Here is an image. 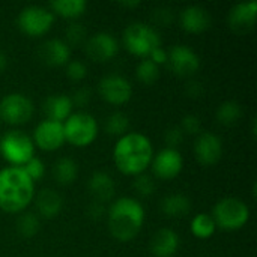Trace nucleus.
Here are the masks:
<instances>
[{
    "label": "nucleus",
    "instance_id": "obj_1",
    "mask_svg": "<svg viewBox=\"0 0 257 257\" xmlns=\"http://www.w3.org/2000/svg\"><path fill=\"white\" fill-rule=\"evenodd\" d=\"M154 158V148L142 133H126L119 137L113 149V160L117 170L126 176L145 173Z\"/></svg>",
    "mask_w": 257,
    "mask_h": 257
},
{
    "label": "nucleus",
    "instance_id": "obj_2",
    "mask_svg": "<svg viewBox=\"0 0 257 257\" xmlns=\"http://www.w3.org/2000/svg\"><path fill=\"white\" fill-rule=\"evenodd\" d=\"M107 224L114 239L130 242L143 229L145 208L137 199L120 197L107 208Z\"/></svg>",
    "mask_w": 257,
    "mask_h": 257
},
{
    "label": "nucleus",
    "instance_id": "obj_3",
    "mask_svg": "<svg viewBox=\"0 0 257 257\" xmlns=\"http://www.w3.org/2000/svg\"><path fill=\"white\" fill-rule=\"evenodd\" d=\"M35 197V182L23 167L8 166L0 170V209L8 214L23 212Z\"/></svg>",
    "mask_w": 257,
    "mask_h": 257
},
{
    "label": "nucleus",
    "instance_id": "obj_4",
    "mask_svg": "<svg viewBox=\"0 0 257 257\" xmlns=\"http://www.w3.org/2000/svg\"><path fill=\"white\" fill-rule=\"evenodd\" d=\"M125 48L139 57L148 59L149 54L161 47L160 33L146 23H131L122 35Z\"/></svg>",
    "mask_w": 257,
    "mask_h": 257
},
{
    "label": "nucleus",
    "instance_id": "obj_5",
    "mask_svg": "<svg viewBox=\"0 0 257 257\" xmlns=\"http://www.w3.org/2000/svg\"><path fill=\"white\" fill-rule=\"evenodd\" d=\"M215 226L226 230L233 232L242 229L250 220V208L236 197H224L214 206L212 215Z\"/></svg>",
    "mask_w": 257,
    "mask_h": 257
},
{
    "label": "nucleus",
    "instance_id": "obj_6",
    "mask_svg": "<svg viewBox=\"0 0 257 257\" xmlns=\"http://www.w3.org/2000/svg\"><path fill=\"white\" fill-rule=\"evenodd\" d=\"M98 120L86 111L72 113L63 122L65 142L75 148H86L92 145L98 137Z\"/></svg>",
    "mask_w": 257,
    "mask_h": 257
},
{
    "label": "nucleus",
    "instance_id": "obj_7",
    "mask_svg": "<svg viewBox=\"0 0 257 257\" xmlns=\"http://www.w3.org/2000/svg\"><path fill=\"white\" fill-rule=\"evenodd\" d=\"M0 155L11 166L23 167L30 158L35 157V145L32 137L18 130L8 131L0 139Z\"/></svg>",
    "mask_w": 257,
    "mask_h": 257
},
{
    "label": "nucleus",
    "instance_id": "obj_8",
    "mask_svg": "<svg viewBox=\"0 0 257 257\" xmlns=\"http://www.w3.org/2000/svg\"><path fill=\"white\" fill-rule=\"evenodd\" d=\"M54 23V15L48 8L30 5L20 11L17 24L20 30L32 38L45 35Z\"/></svg>",
    "mask_w": 257,
    "mask_h": 257
},
{
    "label": "nucleus",
    "instance_id": "obj_9",
    "mask_svg": "<svg viewBox=\"0 0 257 257\" xmlns=\"http://www.w3.org/2000/svg\"><path fill=\"white\" fill-rule=\"evenodd\" d=\"M33 102L18 92L5 95L0 99V120L9 125H23L33 116Z\"/></svg>",
    "mask_w": 257,
    "mask_h": 257
},
{
    "label": "nucleus",
    "instance_id": "obj_10",
    "mask_svg": "<svg viewBox=\"0 0 257 257\" xmlns=\"http://www.w3.org/2000/svg\"><path fill=\"white\" fill-rule=\"evenodd\" d=\"M166 65L178 77H191L200 68V57L191 47L178 44L167 51Z\"/></svg>",
    "mask_w": 257,
    "mask_h": 257
},
{
    "label": "nucleus",
    "instance_id": "obj_11",
    "mask_svg": "<svg viewBox=\"0 0 257 257\" xmlns=\"http://www.w3.org/2000/svg\"><path fill=\"white\" fill-rule=\"evenodd\" d=\"M98 92L101 98L108 104L123 105L133 96V86L125 77L119 74H108L99 80Z\"/></svg>",
    "mask_w": 257,
    "mask_h": 257
},
{
    "label": "nucleus",
    "instance_id": "obj_12",
    "mask_svg": "<svg viewBox=\"0 0 257 257\" xmlns=\"http://www.w3.org/2000/svg\"><path fill=\"white\" fill-rule=\"evenodd\" d=\"M119 51L117 39L108 32H98L84 42V53L93 62H108Z\"/></svg>",
    "mask_w": 257,
    "mask_h": 257
},
{
    "label": "nucleus",
    "instance_id": "obj_13",
    "mask_svg": "<svg viewBox=\"0 0 257 257\" xmlns=\"http://www.w3.org/2000/svg\"><path fill=\"white\" fill-rule=\"evenodd\" d=\"M33 145H36L39 149L53 152L63 146L65 143V133H63V123L54 122V120H42L36 125L33 131Z\"/></svg>",
    "mask_w": 257,
    "mask_h": 257
},
{
    "label": "nucleus",
    "instance_id": "obj_14",
    "mask_svg": "<svg viewBox=\"0 0 257 257\" xmlns=\"http://www.w3.org/2000/svg\"><path fill=\"white\" fill-rule=\"evenodd\" d=\"M152 172L158 179H175L184 169V158L178 149L164 148L152 158Z\"/></svg>",
    "mask_w": 257,
    "mask_h": 257
},
{
    "label": "nucleus",
    "instance_id": "obj_15",
    "mask_svg": "<svg viewBox=\"0 0 257 257\" xmlns=\"http://www.w3.org/2000/svg\"><path fill=\"white\" fill-rule=\"evenodd\" d=\"M196 160L203 166H214L223 157V142L221 139L209 131L200 133L194 142Z\"/></svg>",
    "mask_w": 257,
    "mask_h": 257
},
{
    "label": "nucleus",
    "instance_id": "obj_16",
    "mask_svg": "<svg viewBox=\"0 0 257 257\" xmlns=\"http://www.w3.org/2000/svg\"><path fill=\"white\" fill-rule=\"evenodd\" d=\"M257 17V2H242L235 5L227 15L229 27L236 35H245L254 29Z\"/></svg>",
    "mask_w": 257,
    "mask_h": 257
},
{
    "label": "nucleus",
    "instance_id": "obj_17",
    "mask_svg": "<svg viewBox=\"0 0 257 257\" xmlns=\"http://www.w3.org/2000/svg\"><path fill=\"white\" fill-rule=\"evenodd\" d=\"M211 14L199 5L187 6L179 14V24L188 33H203L211 27Z\"/></svg>",
    "mask_w": 257,
    "mask_h": 257
},
{
    "label": "nucleus",
    "instance_id": "obj_18",
    "mask_svg": "<svg viewBox=\"0 0 257 257\" xmlns=\"http://www.w3.org/2000/svg\"><path fill=\"white\" fill-rule=\"evenodd\" d=\"M39 59L48 66H63L71 59V48L63 39H48L38 50Z\"/></svg>",
    "mask_w": 257,
    "mask_h": 257
},
{
    "label": "nucleus",
    "instance_id": "obj_19",
    "mask_svg": "<svg viewBox=\"0 0 257 257\" xmlns=\"http://www.w3.org/2000/svg\"><path fill=\"white\" fill-rule=\"evenodd\" d=\"M179 250V236L173 229L163 227L151 239V251L155 257H173Z\"/></svg>",
    "mask_w": 257,
    "mask_h": 257
},
{
    "label": "nucleus",
    "instance_id": "obj_20",
    "mask_svg": "<svg viewBox=\"0 0 257 257\" xmlns=\"http://www.w3.org/2000/svg\"><path fill=\"white\" fill-rule=\"evenodd\" d=\"M87 188L95 202L105 205L113 199L114 191H116V184L108 173L95 172L87 182Z\"/></svg>",
    "mask_w": 257,
    "mask_h": 257
},
{
    "label": "nucleus",
    "instance_id": "obj_21",
    "mask_svg": "<svg viewBox=\"0 0 257 257\" xmlns=\"http://www.w3.org/2000/svg\"><path fill=\"white\" fill-rule=\"evenodd\" d=\"M33 199H35L38 217H42L47 220L57 217L63 208V200H62L60 194L51 188L41 190Z\"/></svg>",
    "mask_w": 257,
    "mask_h": 257
},
{
    "label": "nucleus",
    "instance_id": "obj_22",
    "mask_svg": "<svg viewBox=\"0 0 257 257\" xmlns=\"http://www.w3.org/2000/svg\"><path fill=\"white\" fill-rule=\"evenodd\" d=\"M72 101L68 95H51L44 102V113L48 120L63 123L72 114Z\"/></svg>",
    "mask_w": 257,
    "mask_h": 257
},
{
    "label": "nucleus",
    "instance_id": "obj_23",
    "mask_svg": "<svg viewBox=\"0 0 257 257\" xmlns=\"http://www.w3.org/2000/svg\"><path fill=\"white\" fill-rule=\"evenodd\" d=\"M160 209L167 218H182L190 214L191 202L187 196L181 193H175V194L166 196L161 200Z\"/></svg>",
    "mask_w": 257,
    "mask_h": 257
},
{
    "label": "nucleus",
    "instance_id": "obj_24",
    "mask_svg": "<svg viewBox=\"0 0 257 257\" xmlns=\"http://www.w3.org/2000/svg\"><path fill=\"white\" fill-rule=\"evenodd\" d=\"M48 9L53 12V15L57 14L63 18L75 20L86 12L87 3L86 0H53Z\"/></svg>",
    "mask_w": 257,
    "mask_h": 257
},
{
    "label": "nucleus",
    "instance_id": "obj_25",
    "mask_svg": "<svg viewBox=\"0 0 257 257\" xmlns=\"http://www.w3.org/2000/svg\"><path fill=\"white\" fill-rule=\"evenodd\" d=\"M53 175L59 185H71L78 176V164L69 157H62L54 163Z\"/></svg>",
    "mask_w": 257,
    "mask_h": 257
},
{
    "label": "nucleus",
    "instance_id": "obj_26",
    "mask_svg": "<svg viewBox=\"0 0 257 257\" xmlns=\"http://www.w3.org/2000/svg\"><path fill=\"white\" fill-rule=\"evenodd\" d=\"M190 229H191V233L199 238V239H208L211 238L215 230H217V226H215V221L214 218L209 215V214H197L191 223H190Z\"/></svg>",
    "mask_w": 257,
    "mask_h": 257
},
{
    "label": "nucleus",
    "instance_id": "obj_27",
    "mask_svg": "<svg viewBox=\"0 0 257 257\" xmlns=\"http://www.w3.org/2000/svg\"><path fill=\"white\" fill-rule=\"evenodd\" d=\"M242 116V107L236 101H226L217 108V120L221 125L232 126Z\"/></svg>",
    "mask_w": 257,
    "mask_h": 257
},
{
    "label": "nucleus",
    "instance_id": "obj_28",
    "mask_svg": "<svg viewBox=\"0 0 257 257\" xmlns=\"http://www.w3.org/2000/svg\"><path fill=\"white\" fill-rule=\"evenodd\" d=\"M105 133L113 137H122L130 130V119L122 111H114L105 119Z\"/></svg>",
    "mask_w": 257,
    "mask_h": 257
},
{
    "label": "nucleus",
    "instance_id": "obj_29",
    "mask_svg": "<svg viewBox=\"0 0 257 257\" xmlns=\"http://www.w3.org/2000/svg\"><path fill=\"white\" fill-rule=\"evenodd\" d=\"M136 77L143 84H154L160 78V66L155 65L151 59H143L136 68Z\"/></svg>",
    "mask_w": 257,
    "mask_h": 257
},
{
    "label": "nucleus",
    "instance_id": "obj_30",
    "mask_svg": "<svg viewBox=\"0 0 257 257\" xmlns=\"http://www.w3.org/2000/svg\"><path fill=\"white\" fill-rule=\"evenodd\" d=\"M39 229H41L39 217L33 212H24L17 220V230L24 238L35 236L39 232Z\"/></svg>",
    "mask_w": 257,
    "mask_h": 257
},
{
    "label": "nucleus",
    "instance_id": "obj_31",
    "mask_svg": "<svg viewBox=\"0 0 257 257\" xmlns=\"http://www.w3.org/2000/svg\"><path fill=\"white\" fill-rule=\"evenodd\" d=\"M65 39H66L65 42L68 44L69 48L84 44L87 39L86 27L81 23H71L65 30Z\"/></svg>",
    "mask_w": 257,
    "mask_h": 257
},
{
    "label": "nucleus",
    "instance_id": "obj_32",
    "mask_svg": "<svg viewBox=\"0 0 257 257\" xmlns=\"http://www.w3.org/2000/svg\"><path fill=\"white\" fill-rule=\"evenodd\" d=\"M133 188L134 191L142 196V197H149L154 194L155 191V182L154 179L146 175V173H142V175H137L134 176V181H133Z\"/></svg>",
    "mask_w": 257,
    "mask_h": 257
},
{
    "label": "nucleus",
    "instance_id": "obj_33",
    "mask_svg": "<svg viewBox=\"0 0 257 257\" xmlns=\"http://www.w3.org/2000/svg\"><path fill=\"white\" fill-rule=\"evenodd\" d=\"M23 170L26 172V175H27L33 182H36L38 179H41V178L44 176V173H45V164H44L39 158L33 157V158H30V160L23 166Z\"/></svg>",
    "mask_w": 257,
    "mask_h": 257
},
{
    "label": "nucleus",
    "instance_id": "obj_34",
    "mask_svg": "<svg viewBox=\"0 0 257 257\" xmlns=\"http://www.w3.org/2000/svg\"><path fill=\"white\" fill-rule=\"evenodd\" d=\"M66 75L72 81H81L87 75V66L81 60H69L66 63Z\"/></svg>",
    "mask_w": 257,
    "mask_h": 257
},
{
    "label": "nucleus",
    "instance_id": "obj_35",
    "mask_svg": "<svg viewBox=\"0 0 257 257\" xmlns=\"http://www.w3.org/2000/svg\"><path fill=\"white\" fill-rule=\"evenodd\" d=\"M179 128L182 130L184 134L199 136L200 134V128H202V122H200L199 116H196V114H187L185 117H182Z\"/></svg>",
    "mask_w": 257,
    "mask_h": 257
},
{
    "label": "nucleus",
    "instance_id": "obj_36",
    "mask_svg": "<svg viewBox=\"0 0 257 257\" xmlns=\"http://www.w3.org/2000/svg\"><path fill=\"white\" fill-rule=\"evenodd\" d=\"M184 139H185V134L182 133V130L179 126H172L164 134V142H166L167 148H170V149H178V146L184 142Z\"/></svg>",
    "mask_w": 257,
    "mask_h": 257
},
{
    "label": "nucleus",
    "instance_id": "obj_37",
    "mask_svg": "<svg viewBox=\"0 0 257 257\" xmlns=\"http://www.w3.org/2000/svg\"><path fill=\"white\" fill-rule=\"evenodd\" d=\"M92 99V90L87 89V87H80L74 92L71 101H72V105H77V107H86Z\"/></svg>",
    "mask_w": 257,
    "mask_h": 257
},
{
    "label": "nucleus",
    "instance_id": "obj_38",
    "mask_svg": "<svg viewBox=\"0 0 257 257\" xmlns=\"http://www.w3.org/2000/svg\"><path fill=\"white\" fill-rule=\"evenodd\" d=\"M152 18L158 26H169L173 21L175 17H173V12L169 8H157L154 11V14H152Z\"/></svg>",
    "mask_w": 257,
    "mask_h": 257
},
{
    "label": "nucleus",
    "instance_id": "obj_39",
    "mask_svg": "<svg viewBox=\"0 0 257 257\" xmlns=\"http://www.w3.org/2000/svg\"><path fill=\"white\" fill-rule=\"evenodd\" d=\"M87 215H89V218L98 221V220H101L102 217H107V208H105V205H102V203L93 200V202L87 206Z\"/></svg>",
    "mask_w": 257,
    "mask_h": 257
},
{
    "label": "nucleus",
    "instance_id": "obj_40",
    "mask_svg": "<svg viewBox=\"0 0 257 257\" xmlns=\"http://www.w3.org/2000/svg\"><path fill=\"white\" fill-rule=\"evenodd\" d=\"M148 59H151L155 65H166L167 63V51L164 50V48H157V50H154L151 54H149V57Z\"/></svg>",
    "mask_w": 257,
    "mask_h": 257
},
{
    "label": "nucleus",
    "instance_id": "obj_41",
    "mask_svg": "<svg viewBox=\"0 0 257 257\" xmlns=\"http://www.w3.org/2000/svg\"><path fill=\"white\" fill-rule=\"evenodd\" d=\"M187 95L191 96V98H200L203 95V84L199 83V81H191L187 84V89H185Z\"/></svg>",
    "mask_w": 257,
    "mask_h": 257
},
{
    "label": "nucleus",
    "instance_id": "obj_42",
    "mask_svg": "<svg viewBox=\"0 0 257 257\" xmlns=\"http://www.w3.org/2000/svg\"><path fill=\"white\" fill-rule=\"evenodd\" d=\"M6 66H8V56L3 51H0V72H3Z\"/></svg>",
    "mask_w": 257,
    "mask_h": 257
},
{
    "label": "nucleus",
    "instance_id": "obj_43",
    "mask_svg": "<svg viewBox=\"0 0 257 257\" xmlns=\"http://www.w3.org/2000/svg\"><path fill=\"white\" fill-rule=\"evenodd\" d=\"M122 8H137L139 5H140V2L139 0H134V2H120L119 3Z\"/></svg>",
    "mask_w": 257,
    "mask_h": 257
}]
</instances>
